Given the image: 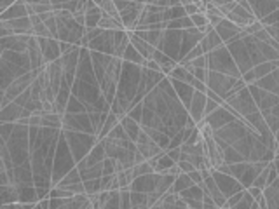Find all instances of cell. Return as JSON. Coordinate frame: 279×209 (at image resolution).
<instances>
[{
    "label": "cell",
    "instance_id": "obj_25",
    "mask_svg": "<svg viewBox=\"0 0 279 209\" xmlns=\"http://www.w3.org/2000/svg\"><path fill=\"white\" fill-rule=\"evenodd\" d=\"M190 20H192V23H194V26L199 28L201 32L204 30V28L210 24L208 14H206V12H198V14H194V16H190Z\"/></svg>",
    "mask_w": 279,
    "mask_h": 209
},
{
    "label": "cell",
    "instance_id": "obj_8",
    "mask_svg": "<svg viewBox=\"0 0 279 209\" xmlns=\"http://www.w3.org/2000/svg\"><path fill=\"white\" fill-rule=\"evenodd\" d=\"M204 120L208 122V124L214 129V131H218V129H222L224 126L230 124V122L238 120V118H236L234 114H230V112L225 110L224 106H220L218 110H214L213 114H210L208 117L204 118Z\"/></svg>",
    "mask_w": 279,
    "mask_h": 209
},
{
    "label": "cell",
    "instance_id": "obj_39",
    "mask_svg": "<svg viewBox=\"0 0 279 209\" xmlns=\"http://www.w3.org/2000/svg\"><path fill=\"white\" fill-rule=\"evenodd\" d=\"M184 200L190 209H202V200H196V199H184Z\"/></svg>",
    "mask_w": 279,
    "mask_h": 209
},
{
    "label": "cell",
    "instance_id": "obj_12",
    "mask_svg": "<svg viewBox=\"0 0 279 209\" xmlns=\"http://www.w3.org/2000/svg\"><path fill=\"white\" fill-rule=\"evenodd\" d=\"M28 16V6L24 0H18L16 4L9 7L7 10H4L0 14V21H9V20H18V18H24Z\"/></svg>",
    "mask_w": 279,
    "mask_h": 209
},
{
    "label": "cell",
    "instance_id": "obj_22",
    "mask_svg": "<svg viewBox=\"0 0 279 209\" xmlns=\"http://www.w3.org/2000/svg\"><path fill=\"white\" fill-rule=\"evenodd\" d=\"M82 178H80V171H78L77 168H74L68 174L65 176V178L62 180V182L58 183L56 186H66V185H75V183H80Z\"/></svg>",
    "mask_w": 279,
    "mask_h": 209
},
{
    "label": "cell",
    "instance_id": "obj_17",
    "mask_svg": "<svg viewBox=\"0 0 279 209\" xmlns=\"http://www.w3.org/2000/svg\"><path fill=\"white\" fill-rule=\"evenodd\" d=\"M102 14H103L102 7H98V6L91 7V9L86 12V28H98Z\"/></svg>",
    "mask_w": 279,
    "mask_h": 209
},
{
    "label": "cell",
    "instance_id": "obj_40",
    "mask_svg": "<svg viewBox=\"0 0 279 209\" xmlns=\"http://www.w3.org/2000/svg\"><path fill=\"white\" fill-rule=\"evenodd\" d=\"M185 12H187V16H194V14H198L199 12L198 4H188V6H185Z\"/></svg>",
    "mask_w": 279,
    "mask_h": 209
},
{
    "label": "cell",
    "instance_id": "obj_23",
    "mask_svg": "<svg viewBox=\"0 0 279 209\" xmlns=\"http://www.w3.org/2000/svg\"><path fill=\"white\" fill-rule=\"evenodd\" d=\"M84 186H86V194H88V196H96V194H100L103 190L102 178L88 180V182H84Z\"/></svg>",
    "mask_w": 279,
    "mask_h": 209
},
{
    "label": "cell",
    "instance_id": "obj_46",
    "mask_svg": "<svg viewBox=\"0 0 279 209\" xmlns=\"http://www.w3.org/2000/svg\"><path fill=\"white\" fill-rule=\"evenodd\" d=\"M234 2H241V0H234Z\"/></svg>",
    "mask_w": 279,
    "mask_h": 209
},
{
    "label": "cell",
    "instance_id": "obj_34",
    "mask_svg": "<svg viewBox=\"0 0 279 209\" xmlns=\"http://www.w3.org/2000/svg\"><path fill=\"white\" fill-rule=\"evenodd\" d=\"M178 166H180V169H182V172H185V174H188V172H192V171H196V166L192 164V162H188V160H178L176 162Z\"/></svg>",
    "mask_w": 279,
    "mask_h": 209
},
{
    "label": "cell",
    "instance_id": "obj_32",
    "mask_svg": "<svg viewBox=\"0 0 279 209\" xmlns=\"http://www.w3.org/2000/svg\"><path fill=\"white\" fill-rule=\"evenodd\" d=\"M242 80H244L248 86H253V84H255V82L258 80V78H256L255 70H253V68H252V70H248V72H246V74H242Z\"/></svg>",
    "mask_w": 279,
    "mask_h": 209
},
{
    "label": "cell",
    "instance_id": "obj_45",
    "mask_svg": "<svg viewBox=\"0 0 279 209\" xmlns=\"http://www.w3.org/2000/svg\"><path fill=\"white\" fill-rule=\"evenodd\" d=\"M0 209H9V208H7V206H2V208H0Z\"/></svg>",
    "mask_w": 279,
    "mask_h": 209
},
{
    "label": "cell",
    "instance_id": "obj_9",
    "mask_svg": "<svg viewBox=\"0 0 279 209\" xmlns=\"http://www.w3.org/2000/svg\"><path fill=\"white\" fill-rule=\"evenodd\" d=\"M38 44L42 48V52H44V58L48 63L51 61H56L62 58V51H60V40L56 38H44V37H37Z\"/></svg>",
    "mask_w": 279,
    "mask_h": 209
},
{
    "label": "cell",
    "instance_id": "obj_11",
    "mask_svg": "<svg viewBox=\"0 0 279 209\" xmlns=\"http://www.w3.org/2000/svg\"><path fill=\"white\" fill-rule=\"evenodd\" d=\"M128 34H130L131 46H133V48L136 49V51H138L140 54H142V56L145 58V60H152L154 54H156L157 49L154 48V46H150L148 42L143 40L142 37H138V35L134 34V32H128Z\"/></svg>",
    "mask_w": 279,
    "mask_h": 209
},
{
    "label": "cell",
    "instance_id": "obj_29",
    "mask_svg": "<svg viewBox=\"0 0 279 209\" xmlns=\"http://www.w3.org/2000/svg\"><path fill=\"white\" fill-rule=\"evenodd\" d=\"M244 192H246V190H242V192H238V194H234L232 197H228V199H227V204H225V208L232 209V208L238 206V204L241 202L242 197H244Z\"/></svg>",
    "mask_w": 279,
    "mask_h": 209
},
{
    "label": "cell",
    "instance_id": "obj_18",
    "mask_svg": "<svg viewBox=\"0 0 279 209\" xmlns=\"http://www.w3.org/2000/svg\"><path fill=\"white\" fill-rule=\"evenodd\" d=\"M78 169V168H77ZM80 171V178L82 182H88V180H96L103 176V162L92 166V168H86V169H78Z\"/></svg>",
    "mask_w": 279,
    "mask_h": 209
},
{
    "label": "cell",
    "instance_id": "obj_2",
    "mask_svg": "<svg viewBox=\"0 0 279 209\" xmlns=\"http://www.w3.org/2000/svg\"><path fill=\"white\" fill-rule=\"evenodd\" d=\"M211 174H213L214 182H216V185L220 186V190L224 192V196L227 197V199L234 196V194L246 190L244 186H242V183L239 182L238 178H234L232 174H225V172H220L218 169H213Z\"/></svg>",
    "mask_w": 279,
    "mask_h": 209
},
{
    "label": "cell",
    "instance_id": "obj_16",
    "mask_svg": "<svg viewBox=\"0 0 279 209\" xmlns=\"http://www.w3.org/2000/svg\"><path fill=\"white\" fill-rule=\"evenodd\" d=\"M120 124V117L117 114H114L112 110H110V114H108V117H106V120H105V126H103V129H102V132H100V142H102L103 138H106V136L112 132V129L116 128V126H119Z\"/></svg>",
    "mask_w": 279,
    "mask_h": 209
},
{
    "label": "cell",
    "instance_id": "obj_26",
    "mask_svg": "<svg viewBox=\"0 0 279 209\" xmlns=\"http://www.w3.org/2000/svg\"><path fill=\"white\" fill-rule=\"evenodd\" d=\"M128 115H130L131 118H134V120L142 124V117H143V103H142V104H133V106H130V110H128Z\"/></svg>",
    "mask_w": 279,
    "mask_h": 209
},
{
    "label": "cell",
    "instance_id": "obj_3",
    "mask_svg": "<svg viewBox=\"0 0 279 209\" xmlns=\"http://www.w3.org/2000/svg\"><path fill=\"white\" fill-rule=\"evenodd\" d=\"M89 51L103 52L114 56L116 52V38H114V32L103 30L100 37H96L94 40L89 42Z\"/></svg>",
    "mask_w": 279,
    "mask_h": 209
},
{
    "label": "cell",
    "instance_id": "obj_30",
    "mask_svg": "<svg viewBox=\"0 0 279 209\" xmlns=\"http://www.w3.org/2000/svg\"><path fill=\"white\" fill-rule=\"evenodd\" d=\"M192 75H194V77L198 78V80L208 82L210 70H208V68H194V72H192Z\"/></svg>",
    "mask_w": 279,
    "mask_h": 209
},
{
    "label": "cell",
    "instance_id": "obj_47",
    "mask_svg": "<svg viewBox=\"0 0 279 209\" xmlns=\"http://www.w3.org/2000/svg\"><path fill=\"white\" fill-rule=\"evenodd\" d=\"M278 178H279V174H278Z\"/></svg>",
    "mask_w": 279,
    "mask_h": 209
},
{
    "label": "cell",
    "instance_id": "obj_24",
    "mask_svg": "<svg viewBox=\"0 0 279 209\" xmlns=\"http://www.w3.org/2000/svg\"><path fill=\"white\" fill-rule=\"evenodd\" d=\"M131 171H133L134 180L140 178V176H145V174H150V172H156V171H154L152 166L148 164V160H146V162H142V164H136L134 168H131Z\"/></svg>",
    "mask_w": 279,
    "mask_h": 209
},
{
    "label": "cell",
    "instance_id": "obj_41",
    "mask_svg": "<svg viewBox=\"0 0 279 209\" xmlns=\"http://www.w3.org/2000/svg\"><path fill=\"white\" fill-rule=\"evenodd\" d=\"M248 192L252 194L253 199H258V197L264 194V190H262V188H258V186H253V185H252V186H250V188H248Z\"/></svg>",
    "mask_w": 279,
    "mask_h": 209
},
{
    "label": "cell",
    "instance_id": "obj_10",
    "mask_svg": "<svg viewBox=\"0 0 279 209\" xmlns=\"http://www.w3.org/2000/svg\"><path fill=\"white\" fill-rule=\"evenodd\" d=\"M171 84H173V88H174V91H176V94H178V98H180V102L184 103V106L188 110V104H190L192 98H194L196 89L192 88L190 84H187V82L174 80V78H171Z\"/></svg>",
    "mask_w": 279,
    "mask_h": 209
},
{
    "label": "cell",
    "instance_id": "obj_20",
    "mask_svg": "<svg viewBox=\"0 0 279 209\" xmlns=\"http://www.w3.org/2000/svg\"><path fill=\"white\" fill-rule=\"evenodd\" d=\"M124 61H130V63H134V64H138V66H145V63H146L145 58H143L142 54H140L131 44L128 46V49H126V54H124Z\"/></svg>",
    "mask_w": 279,
    "mask_h": 209
},
{
    "label": "cell",
    "instance_id": "obj_5",
    "mask_svg": "<svg viewBox=\"0 0 279 209\" xmlns=\"http://www.w3.org/2000/svg\"><path fill=\"white\" fill-rule=\"evenodd\" d=\"M160 172H150V174L140 176L131 185V192H143V194H152L156 192V186L159 183Z\"/></svg>",
    "mask_w": 279,
    "mask_h": 209
},
{
    "label": "cell",
    "instance_id": "obj_31",
    "mask_svg": "<svg viewBox=\"0 0 279 209\" xmlns=\"http://www.w3.org/2000/svg\"><path fill=\"white\" fill-rule=\"evenodd\" d=\"M190 63L194 64V68H208V54H202V56L196 58Z\"/></svg>",
    "mask_w": 279,
    "mask_h": 209
},
{
    "label": "cell",
    "instance_id": "obj_27",
    "mask_svg": "<svg viewBox=\"0 0 279 209\" xmlns=\"http://www.w3.org/2000/svg\"><path fill=\"white\" fill-rule=\"evenodd\" d=\"M108 138H114V140H130V136H128L126 129L122 128V124L116 126V128L112 129V132L108 134Z\"/></svg>",
    "mask_w": 279,
    "mask_h": 209
},
{
    "label": "cell",
    "instance_id": "obj_14",
    "mask_svg": "<svg viewBox=\"0 0 279 209\" xmlns=\"http://www.w3.org/2000/svg\"><path fill=\"white\" fill-rule=\"evenodd\" d=\"M0 204H14L20 202V194L16 185H0Z\"/></svg>",
    "mask_w": 279,
    "mask_h": 209
},
{
    "label": "cell",
    "instance_id": "obj_42",
    "mask_svg": "<svg viewBox=\"0 0 279 209\" xmlns=\"http://www.w3.org/2000/svg\"><path fill=\"white\" fill-rule=\"evenodd\" d=\"M18 0H0V12H4V10L9 9L12 4H16Z\"/></svg>",
    "mask_w": 279,
    "mask_h": 209
},
{
    "label": "cell",
    "instance_id": "obj_43",
    "mask_svg": "<svg viewBox=\"0 0 279 209\" xmlns=\"http://www.w3.org/2000/svg\"><path fill=\"white\" fill-rule=\"evenodd\" d=\"M28 6H35V4H52V0H24Z\"/></svg>",
    "mask_w": 279,
    "mask_h": 209
},
{
    "label": "cell",
    "instance_id": "obj_6",
    "mask_svg": "<svg viewBox=\"0 0 279 209\" xmlns=\"http://www.w3.org/2000/svg\"><path fill=\"white\" fill-rule=\"evenodd\" d=\"M206 102H208V96L206 92H194V98H192L190 104H188V115L196 120V124H201L204 120V108Z\"/></svg>",
    "mask_w": 279,
    "mask_h": 209
},
{
    "label": "cell",
    "instance_id": "obj_4",
    "mask_svg": "<svg viewBox=\"0 0 279 209\" xmlns=\"http://www.w3.org/2000/svg\"><path fill=\"white\" fill-rule=\"evenodd\" d=\"M34 35H10V37L0 38V51H14V52H28V44H30Z\"/></svg>",
    "mask_w": 279,
    "mask_h": 209
},
{
    "label": "cell",
    "instance_id": "obj_13",
    "mask_svg": "<svg viewBox=\"0 0 279 209\" xmlns=\"http://www.w3.org/2000/svg\"><path fill=\"white\" fill-rule=\"evenodd\" d=\"M120 124H122L124 129H126L128 136H130V140H133V142L136 143L140 132H142V124L134 120V118H131L130 115H124V117L120 118Z\"/></svg>",
    "mask_w": 279,
    "mask_h": 209
},
{
    "label": "cell",
    "instance_id": "obj_36",
    "mask_svg": "<svg viewBox=\"0 0 279 209\" xmlns=\"http://www.w3.org/2000/svg\"><path fill=\"white\" fill-rule=\"evenodd\" d=\"M188 176H190V180L196 183V185H201V183L204 182V176H202V172L199 171V169H196V171L188 172Z\"/></svg>",
    "mask_w": 279,
    "mask_h": 209
},
{
    "label": "cell",
    "instance_id": "obj_37",
    "mask_svg": "<svg viewBox=\"0 0 279 209\" xmlns=\"http://www.w3.org/2000/svg\"><path fill=\"white\" fill-rule=\"evenodd\" d=\"M166 152H168V156L173 158L174 162H178L182 158V148H170V150H166Z\"/></svg>",
    "mask_w": 279,
    "mask_h": 209
},
{
    "label": "cell",
    "instance_id": "obj_28",
    "mask_svg": "<svg viewBox=\"0 0 279 209\" xmlns=\"http://www.w3.org/2000/svg\"><path fill=\"white\" fill-rule=\"evenodd\" d=\"M253 202H255V199H253L252 194H250L248 190H246V192H244V197L241 199V202H239L236 208H232V209H252V204H253Z\"/></svg>",
    "mask_w": 279,
    "mask_h": 209
},
{
    "label": "cell",
    "instance_id": "obj_15",
    "mask_svg": "<svg viewBox=\"0 0 279 209\" xmlns=\"http://www.w3.org/2000/svg\"><path fill=\"white\" fill-rule=\"evenodd\" d=\"M192 185H196V183L190 180V176L185 174V172H182L180 176H176V180H174L173 186H171V188L168 190V192H171V194H178V196H180V194L184 192V190L190 188Z\"/></svg>",
    "mask_w": 279,
    "mask_h": 209
},
{
    "label": "cell",
    "instance_id": "obj_35",
    "mask_svg": "<svg viewBox=\"0 0 279 209\" xmlns=\"http://www.w3.org/2000/svg\"><path fill=\"white\" fill-rule=\"evenodd\" d=\"M220 106H222V104H218L216 102H213V100L208 98V102H206V108H204V118L208 117L210 114H213L214 110H218Z\"/></svg>",
    "mask_w": 279,
    "mask_h": 209
},
{
    "label": "cell",
    "instance_id": "obj_44",
    "mask_svg": "<svg viewBox=\"0 0 279 209\" xmlns=\"http://www.w3.org/2000/svg\"><path fill=\"white\" fill-rule=\"evenodd\" d=\"M188 4H194V2H192V0H180V6H188Z\"/></svg>",
    "mask_w": 279,
    "mask_h": 209
},
{
    "label": "cell",
    "instance_id": "obj_1",
    "mask_svg": "<svg viewBox=\"0 0 279 209\" xmlns=\"http://www.w3.org/2000/svg\"><path fill=\"white\" fill-rule=\"evenodd\" d=\"M208 70L220 72V74L230 75V77H236V78L242 77L234 58L228 52L227 46H222V48L214 49V51H211L208 54Z\"/></svg>",
    "mask_w": 279,
    "mask_h": 209
},
{
    "label": "cell",
    "instance_id": "obj_19",
    "mask_svg": "<svg viewBox=\"0 0 279 209\" xmlns=\"http://www.w3.org/2000/svg\"><path fill=\"white\" fill-rule=\"evenodd\" d=\"M204 194H206V190H204V186H202V183H201V185H192L190 188L184 190V192L180 194V197H182V199L202 200V199H204Z\"/></svg>",
    "mask_w": 279,
    "mask_h": 209
},
{
    "label": "cell",
    "instance_id": "obj_33",
    "mask_svg": "<svg viewBox=\"0 0 279 209\" xmlns=\"http://www.w3.org/2000/svg\"><path fill=\"white\" fill-rule=\"evenodd\" d=\"M253 37H255L258 42H269L270 38H272V37H270V34H269V30H267V28H262L260 32H256V34L253 35Z\"/></svg>",
    "mask_w": 279,
    "mask_h": 209
},
{
    "label": "cell",
    "instance_id": "obj_7",
    "mask_svg": "<svg viewBox=\"0 0 279 209\" xmlns=\"http://www.w3.org/2000/svg\"><path fill=\"white\" fill-rule=\"evenodd\" d=\"M28 56H30V63H32V70H44L46 66H48V61H46L44 58V52H42V48L40 44H38L37 37H32L30 44H28Z\"/></svg>",
    "mask_w": 279,
    "mask_h": 209
},
{
    "label": "cell",
    "instance_id": "obj_21",
    "mask_svg": "<svg viewBox=\"0 0 279 209\" xmlns=\"http://www.w3.org/2000/svg\"><path fill=\"white\" fill-rule=\"evenodd\" d=\"M156 160H157V164H156V172H160V174H162V172L166 171V169H170L173 164H176V162H174L173 158L168 156V152H164V154H160V156H157Z\"/></svg>",
    "mask_w": 279,
    "mask_h": 209
},
{
    "label": "cell",
    "instance_id": "obj_38",
    "mask_svg": "<svg viewBox=\"0 0 279 209\" xmlns=\"http://www.w3.org/2000/svg\"><path fill=\"white\" fill-rule=\"evenodd\" d=\"M143 68H148V70H154V72H160V64L157 63L156 60H146V63H145V66Z\"/></svg>",
    "mask_w": 279,
    "mask_h": 209
}]
</instances>
